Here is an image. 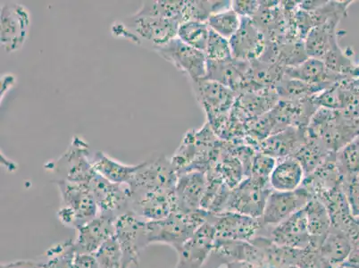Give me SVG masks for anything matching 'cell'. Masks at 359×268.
<instances>
[{
	"instance_id": "6da1fadb",
	"label": "cell",
	"mask_w": 359,
	"mask_h": 268,
	"mask_svg": "<svg viewBox=\"0 0 359 268\" xmlns=\"http://www.w3.org/2000/svg\"><path fill=\"white\" fill-rule=\"evenodd\" d=\"M180 24L169 19L133 14L111 25L114 38L126 40L140 47L158 51L177 37Z\"/></svg>"
},
{
	"instance_id": "7a4b0ae2",
	"label": "cell",
	"mask_w": 359,
	"mask_h": 268,
	"mask_svg": "<svg viewBox=\"0 0 359 268\" xmlns=\"http://www.w3.org/2000/svg\"><path fill=\"white\" fill-rule=\"evenodd\" d=\"M339 22L328 21L313 27L304 41L306 54L309 58L324 62L326 67L335 74L353 77L357 64L339 47L337 35Z\"/></svg>"
},
{
	"instance_id": "3957f363",
	"label": "cell",
	"mask_w": 359,
	"mask_h": 268,
	"mask_svg": "<svg viewBox=\"0 0 359 268\" xmlns=\"http://www.w3.org/2000/svg\"><path fill=\"white\" fill-rule=\"evenodd\" d=\"M210 215L201 208L190 213H172L162 220L147 221L149 245L165 244L178 251Z\"/></svg>"
},
{
	"instance_id": "277c9868",
	"label": "cell",
	"mask_w": 359,
	"mask_h": 268,
	"mask_svg": "<svg viewBox=\"0 0 359 268\" xmlns=\"http://www.w3.org/2000/svg\"><path fill=\"white\" fill-rule=\"evenodd\" d=\"M55 185L61 199L57 218L65 227L79 230L99 215V208L89 185L65 181H57Z\"/></svg>"
},
{
	"instance_id": "5b68a950",
	"label": "cell",
	"mask_w": 359,
	"mask_h": 268,
	"mask_svg": "<svg viewBox=\"0 0 359 268\" xmlns=\"http://www.w3.org/2000/svg\"><path fill=\"white\" fill-rule=\"evenodd\" d=\"M89 145L80 136H74L68 149L60 158L48 162L46 170L53 174L57 181L89 185L96 175L90 163Z\"/></svg>"
},
{
	"instance_id": "8992f818",
	"label": "cell",
	"mask_w": 359,
	"mask_h": 268,
	"mask_svg": "<svg viewBox=\"0 0 359 268\" xmlns=\"http://www.w3.org/2000/svg\"><path fill=\"white\" fill-rule=\"evenodd\" d=\"M178 175L165 156L142 163L128 182L132 196L175 191Z\"/></svg>"
},
{
	"instance_id": "52a82bcc",
	"label": "cell",
	"mask_w": 359,
	"mask_h": 268,
	"mask_svg": "<svg viewBox=\"0 0 359 268\" xmlns=\"http://www.w3.org/2000/svg\"><path fill=\"white\" fill-rule=\"evenodd\" d=\"M32 14L25 6L14 1L3 2L0 8V43L6 53L21 51L27 41Z\"/></svg>"
},
{
	"instance_id": "ba28073f",
	"label": "cell",
	"mask_w": 359,
	"mask_h": 268,
	"mask_svg": "<svg viewBox=\"0 0 359 268\" xmlns=\"http://www.w3.org/2000/svg\"><path fill=\"white\" fill-rule=\"evenodd\" d=\"M116 237L123 250V268L138 266L140 253L149 245L147 221L132 210L126 212L116 218Z\"/></svg>"
},
{
	"instance_id": "9c48e42d",
	"label": "cell",
	"mask_w": 359,
	"mask_h": 268,
	"mask_svg": "<svg viewBox=\"0 0 359 268\" xmlns=\"http://www.w3.org/2000/svg\"><path fill=\"white\" fill-rule=\"evenodd\" d=\"M270 182L247 177L231 189L224 212H234L253 218L262 217L267 198L271 192Z\"/></svg>"
},
{
	"instance_id": "30bf717a",
	"label": "cell",
	"mask_w": 359,
	"mask_h": 268,
	"mask_svg": "<svg viewBox=\"0 0 359 268\" xmlns=\"http://www.w3.org/2000/svg\"><path fill=\"white\" fill-rule=\"evenodd\" d=\"M191 83L195 99L207 114L210 124L224 116L236 102L237 93L217 81L201 79Z\"/></svg>"
},
{
	"instance_id": "8fae6325",
	"label": "cell",
	"mask_w": 359,
	"mask_h": 268,
	"mask_svg": "<svg viewBox=\"0 0 359 268\" xmlns=\"http://www.w3.org/2000/svg\"><path fill=\"white\" fill-rule=\"evenodd\" d=\"M156 53L164 58L190 81L204 79L207 74V58L205 52L196 50L178 37L159 48Z\"/></svg>"
},
{
	"instance_id": "7c38bea8",
	"label": "cell",
	"mask_w": 359,
	"mask_h": 268,
	"mask_svg": "<svg viewBox=\"0 0 359 268\" xmlns=\"http://www.w3.org/2000/svg\"><path fill=\"white\" fill-rule=\"evenodd\" d=\"M311 195L304 187L293 192H271L267 198L262 217L264 227H273L302 210L311 199Z\"/></svg>"
},
{
	"instance_id": "4fadbf2b",
	"label": "cell",
	"mask_w": 359,
	"mask_h": 268,
	"mask_svg": "<svg viewBox=\"0 0 359 268\" xmlns=\"http://www.w3.org/2000/svg\"><path fill=\"white\" fill-rule=\"evenodd\" d=\"M95 199L99 214L118 217L130 210V189L127 184H114L96 174L89 185Z\"/></svg>"
},
{
	"instance_id": "5bb4252c",
	"label": "cell",
	"mask_w": 359,
	"mask_h": 268,
	"mask_svg": "<svg viewBox=\"0 0 359 268\" xmlns=\"http://www.w3.org/2000/svg\"><path fill=\"white\" fill-rule=\"evenodd\" d=\"M208 220L214 225L217 240L251 241L259 236L263 228L260 218L247 217L234 212L210 214Z\"/></svg>"
},
{
	"instance_id": "9a60e30c",
	"label": "cell",
	"mask_w": 359,
	"mask_h": 268,
	"mask_svg": "<svg viewBox=\"0 0 359 268\" xmlns=\"http://www.w3.org/2000/svg\"><path fill=\"white\" fill-rule=\"evenodd\" d=\"M259 235L269 238L280 246L299 250H306L311 243L304 208L276 227H263Z\"/></svg>"
},
{
	"instance_id": "2e32d148",
	"label": "cell",
	"mask_w": 359,
	"mask_h": 268,
	"mask_svg": "<svg viewBox=\"0 0 359 268\" xmlns=\"http://www.w3.org/2000/svg\"><path fill=\"white\" fill-rule=\"evenodd\" d=\"M215 231L210 220L182 245L178 253L175 268H201L213 253L215 243Z\"/></svg>"
},
{
	"instance_id": "e0dca14e",
	"label": "cell",
	"mask_w": 359,
	"mask_h": 268,
	"mask_svg": "<svg viewBox=\"0 0 359 268\" xmlns=\"http://www.w3.org/2000/svg\"><path fill=\"white\" fill-rule=\"evenodd\" d=\"M230 44L234 60L252 62L262 57L267 40L253 19L241 18V27L231 39Z\"/></svg>"
},
{
	"instance_id": "ac0fdd59",
	"label": "cell",
	"mask_w": 359,
	"mask_h": 268,
	"mask_svg": "<svg viewBox=\"0 0 359 268\" xmlns=\"http://www.w3.org/2000/svg\"><path fill=\"white\" fill-rule=\"evenodd\" d=\"M207 186L204 172L191 171L179 175L174 191L175 213H190L201 209Z\"/></svg>"
},
{
	"instance_id": "d6986e66",
	"label": "cell",
	"mask_w": 359,
	"mask_h": 268,
	"mask_svg": "<svg viewBox=\"0 0 359 268\" xmlns=\"http://www.w3.org/2000/svg\"><path fill=\"white\" fill-rule=\"evenodd\" d=\"M116 218L99 214L89 223L77 230L74 241L77 254H95L96 251L110 238L116 235Z\"/></svg>"
},
{
	"instance_id": "ffe728a7",
	"label": "cell",
	"mask_w": 359,
	"mask_h": 268,
	"mask_svg": "<svg viewBox=\"0 0 359 268\" xmlns=\"http://www.w3.org/2000/svg\"><path fill=\"white\" fill-rule=\"evenodd\" d=\"M250 62L231 58L230 60L215 62L207 60V74L204 79L229 88L235 93H243L246 89L247 72Z\"/></svg>"
},
{
	"instance_id": "44dd1931",
	"label": "cell",
	"mask_w": 359,
	"mask_h": 268,
	"mask_svg": "<svg viewBox=\"0 0 359 268\" xmlns=\"http://www.w3.org/2000/svg\"><path fill=\"white\" fill-rule=\"evenodd\" d=\"M308 138L306 128L289 127L267 137L259 143V152L280 160L293 156Z\"/></svg>"
},
{
	"instance_id": "7402d4cb",
	"label": "cell",
	"mask_w": 359,
	"mask_h": 268,
	"mask_svg": "<svg viewBox=\"0 0 359 268\" xmlns=\"http://www.w3.org/2000/svg\"><path fill=\"white\" fill-rule=\"evenodd\" d=\"M327 209L332 221V227L344 232L352 241L355 225V217L351 213L344 185L320 195L318 198Z\"/></svg>"
},
{
	"instance_id": "603a6c76",
	"label": "cell",
	"mask_w": 359,
	"mask_h": 268,
	"mask_svg": "<svg viewBox=\"0 0 359 268\" xmlns=\"http://www.w3.org/2000/svg\"><path fill=\"white\" fill-rule=\"evenodd\" d=\"M285 76L304 81L324 91L351 78L334 73L326 67L324 62L312 58H309L297 67L285 68Z\"/></svg>"
},
{
	"instance_id": "cb8c5ba5",
	"label": "cell",
	"mask_w": 359,
	"mask_h": 268,
	"mask_svg": "<svg viewBox=\"0 0 359 268\" xmlns=\"http://www.w3.org/2000/svg\"><path fill=\"white\" fill-rule=\"evenodd\" d=\"M306 177L304 169L293 156L277 160L270 175L271 188L277 192H293L302 187Z\"/></svg>"
},
{
	"instance_id": "d4e9b609",
	"label": "cell",
	"mask_w": 359,
	"mask_h": 268,
	"mask_svg": "<svg viewBox=\"0 0 359 268\" xmlns=\"http://www.w3.org/2000/svg\"><path fill=\"white\" fill-rule=\"evenodd\" d=\"M90 163L96 174L114 184L120 185L128 184L137 170L142 166V163L139 165L123 164L102 152L91 154Z\"/></svg>"
},
{
	"instance_id": "484cf974",
	"label": "cell",
	"mask_w": 359,
	"mask_h": 268,
	"mask_svg": "<svg viewBox=\"0 0 359 268\" xmlns=\"http://www.w3.org/2000/svg\"><path fill=\"white\" fill-rule=\"evenodd\" d=\"M311 248H319L332 229V221L327 209L319 199L312 198L304 208Z\"/></svg>"
},
{
	"instance_id": "4316f807",
	"label": "cell",
	"mask_w": 359,
	"mask_h": 268,
	"mask_svg": "<svg viewBox=\"0 0 359 268\" xmlns=\"http://www.w3.org/2000/svg\"><path fill=\"white\" fill-rule=\"evenodd\" d=\"M353 248L354 244L347 234L332 227L318 250L336 268L344 264Z\"/></svg>"
},
{
	"instance_id": "83f0119b",
	"label": "cell",
	"mask_w": 359,
	"mask_h": 268,
	"mask_svg": "<svg viewBox=\"0 0 359 268\" xmlns=\"http://www.w3.org/2000/svg\"><path fill=\"white\" fill-rule=\"evenodd\" d=\"M332 153L334 152L326 149L321 142L312 138L308 134L306 142L300 147L293 158L298 160L300 165L302 166L306 176L314 172L320 165H322Z\"/></svg>"
},
{
	"instance_id": "f1b7e54d",
	"label": "cell",
	"mask_w": 359,
	"mask_h": 268,
	"mask_svg": "<svg viewBox=\"0 0 359 268\" xmlns=\"http://www.w3.org/2000/svg\"><path fill=\"white\" fill-rule=\"evenodd\" d=\"M210 34V28L207 22L190 21L180 25L177 37L196 50L205 52Z\"/></svg>"
},
{
	"instance_id": "f546056e",
	"label": "cell",
	"mask_w": 359,
	"mask_h": 268,
	"mask_svg": "<svg viewBox=\"0 0 359 268\" xmlns=\"http://www.w3.org/2000/svg\"><path fill=\"white\" fill-rule=\"evenodd\" d=\"M184 1H144L135 14L169 19L182 24V11Z\"/></svg>"
},
{
	"instance_id": "4dcf8cb0",
	"label": "cell",
	"mask_w": 359,
	"mask_h": 268,
	"mask_svg": "<svg viewBox=\"0 0 359 268\" xmlns=\"http://www.w3.org/2000/svg\"><path fill=\"white\" fill-rule=\"evenodd\" d=\"M207 22L211 31L230 41L241 27V18L231 8L212 14Z\"/></svg>"
},
{
	"instance_id": "1f68e13d",
	"label": "cell",
	"mask_w": 359,
	"mask_h": 268,
	"mask_svg": "<svg viewBox=\"0 0 359 268\" xmlns=\"http://www.w3.org/2000/svg\"><path fill=\"white\" fill-rule=\"evenodd\" d=\"M336 164L342 179L359 175V135L336 153Z\"/></svg>"
},
{
	"instance_id": "d6a6232c",
	"label": "cell",
	"mask_w": 359,
	"mask_h": 268,
	"mask_svg": "<svg viewBox=\"0 0 359 268\" xmlns=\"http://www.w3.org/2000/svg\"><path fill=\"white\" fill-rule=\"evenodd\" d=\"M93 255L100 268H123V250L116 235L107 240Z\"/></svg>"
},
{
	"instance_id": "836d02e7",
	"label": "cell",
	"mask_w": 359,
	"mask_h": 268,
	"mask_svg": "<svg viewBox=\"0 0 359 268\" xmlns=\"http://www.w3.org/2000/svg\"><path fill=\"white\" fill-rule=\"evenodd\" d=\"M205 55L207 60L210 61L221 62L231 60L233 55L230 41L210 30Z\"/></svg>"
},
{
	"instance_id": "e575fe53",
	"label": "cell",
	"mask_w": 359,
	"mask_h": 268,
	"mask_svg": "<svg viewBox=\"0 0 359 268\" xmlns=\"http://www.w3.org/2000/svg\"><path fill=\"white\" fill-rule=\"evenodd\" d=\"M277 160L260 152L254 155L248 177L269 182L270 175L276 165Z\"/></svg>"
},
{
	"instance_id": "d590c367",
	"label": "cell",
	"mask_w": 359,
	"mask_h": 268,
	"mask_svg": "<svg viewBox=\"0 0 359 268\" xmlns=\"http://www.w3.org/2000/svg\"><path fill=\"white\" fill-rule=\"evenodd\" d=\"M297 266L299 268H334L318 248L311 247L302 251Z\"/></svg>"
},
{
	"instance_id": "8d00e7d4",
	"label": "cell",
	"mask_w": 359,
	"mask_h": 268,
	"mask_svg": "<svg viewBox=\"0 0 359 268\" xmlns=\"http://www.w3.org/2000/svg\"><path fill=\"white\" fill-rule=\"evenodd\" d=\"M344 189L354 217H359V175L344 179Z\"/></svg>"
},
{
	"instance_id": "74e56055",
	"label": "cell",
	"mask_w": 359,
	"mask_h": 268,
	"mask_svg": "<svg viewBox=\"0 0 359 268\" xmlns=\"http://www.w3.org/2000/svg\"><path fill=\"white\" fill-rule=\"evenodd\" d=\"M260 1H231V8L241 18H254L260 11Z\"/></svg>"
},
{
	"instance_id": "f35d334b",
	"label": "cell",
	"mask_w": 359,
	"mask_h": 268,
	"mask_svg": "<svg viewBox=\"0 0 359 268\" xmlns=\"http://www.w3.org/2000/svg\"><path fill=\"white\" fill-rule=\"evenodd\" d=\"M74 268H100L93 254H77Z\"/></svg>"
},
{
	"instance_id": "ab89813d",
	"label": "cell",
	"mask_w": 359,
	"mask_h": 268,
	"mask_svg": "<svg viewBox=\"0 0 359 268\" xmlns=\"http://www.w3.org/2000/svg\"><path fill=\"white\" fill-rule=\"evenodd\" d=\"M342 266L348 268H359V245H355L347 261Z\"/></svg>"
},
{
	"instance_id": "60d3db41",
	"label": "cell",
	"mask_w": 359,
	"mask_h": 268,
	"mask_svg": "<svg viewBox=\"0 0 359 268\" xmlns=\"http://www.w3.org/2000/svg\"><path fill=\"white\" fill-rule=\"evenodd\" d=\"M15 81V77L13 76V75H5V76L3 77L1 81V99L2 98H4L5 94L6 93V91L11 89V86H8V84L14 85Z\"/></svg>"
},
{
	"instance_id": "b9f144b4",
	"label": "cell",
	"mask_w": 359,
	"mask_h": 268,
	"mask_svg": "<svg viewBox=\"0 0 359 268\" xmlns=\"http://www.w3.org/2000/svg\"><path fill=\"white\" fill-rule=\"evenodd\" d=\"M352 243L355 245H359V217H355V225L353 238H352Z\"/></svg>"
},
{
	"instance_id": "7bdbcfd3",
	"label": "cell",
	"mask_w": 359,
	"mask_h": 268,
	"mask_svg": "<svg viewBox=\"0 0 359 268\" xmlns=\"http://www.w3.org/2000/svg\"><path fill=\"white\" fill-rule=\"evenodd\" d=\"M359 77V63L355 65V69L354 71L353 74V78H358Z\"/></svg>"
},
{
	"instance_id": "ee69618b",
	"label": "cell",
	"mask_w": 359,
	"mask_h": 268,
	"mask_svg": "<svg viewBox=\"0 0 359 268\" xmlns=\"http://www.w3.org/2000/svg\"><path fill=\"white\" fill-rule=\"evenodd\" d=\"M283 268H299V267L297 266V264H290V266H287V267H283Z\"/></svg>"
},
{
	"instance_id": "f6af8a7d",
	"label": "cell",
	"mask_w": 359,
	"mask_h": 268,
	"mask_svg": "<svg viewBox=\"0 0 359 268\" xmlns=\"http://www.w3.org/2000/svg\"><path fill=\"white\" fill-rule=\"evenodd\" d=\"M336 268H348V267H345V266H341V267H336Z\"/></svg>"
}]
</instances>
